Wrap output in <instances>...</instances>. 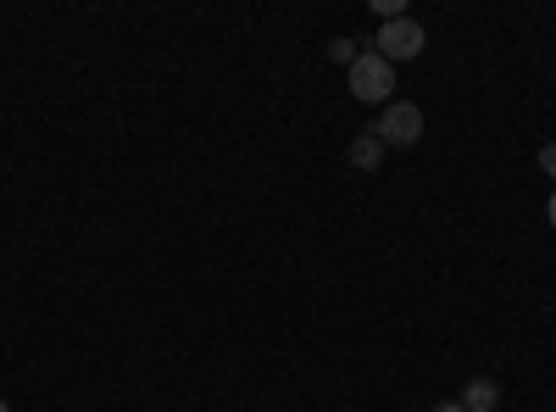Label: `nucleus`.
Returning a JSON list of instances; mask_svg holds the SVG:
<instances>
[{
	"label": "nucleus",
	"mask_w": 556,
	"mask_h": 412,
	"mask_svg": "<svg viewBox=\"0 0 556 412\" xmlns=\"http://www.w3.org/2000/svg\"><path fill=\"white\" fill-rule=\"evenodd\" d=\"M462 401H468V412H495V401H501V385H495V379H473L468 390H462Z\"/></svg>",
	"instance_id": "nucleus-5"
},
{
	"label": "nucleus",
	"mask_w": 556,
	"mask_h": 412,
	"mask_svg": "<svg viewBox=\"0 0 556 412\" xmlns=\"http://www.w3.org/2000/svg\"><path fill=\"white\" fill-rule=\"evenodd\" d=\"M540 167H545V173L556 178V146H545V151H540Z\"/></svg>",
	"instance_id": "nucleus-7"
},
{
	"label": "nucleus",
	"mask_w": 556,
	"mask_h": 412,
	"mask_svg": "<svg viewBox=\"0 0 556 412\" xmlns=\"http://www.w3.org/2000/svg\"><path fill=\"white\" fill-rule=\"evenodd\" d=\"M379 57L395 67V62H412V57H424V23H412V17H395L379 28Z\"/></svg>",
	"instance_id": "nucleus-2"
},
{
	"label": "nucleus",
	"mask_w": 556,
	"mask_h": 412,
	"mask_svg": "<svg viewBox=\"0 0 556 412\" xmlns=\"http://www.w3.org/2000/svg\"><path fill=\"white\" fill-rule=\"evenodd\" d=\"M374 134L384 146H417V140H424V112H417L412 101H390Z\"/></svg>",
	"instance_id": "nucleus-3"
},
{
	"label": "nucleus",
	"mask_w": 556,
	"mask_h": 412,
	"mask_svg": "<svg viewBox=\"0 0 556 412\" xmlns=\"http://www.w3.org/2000/svg\"><path fill=\"white\" fill-rule=\"evenodd\" d=\"M434 412H468V407H456V401H445V407H434Z\"/></svg>",
	"instance_id": "nucleus-8"
},
{
	"label": "nucleus",
	"mask_w": 556,
	"mask_h": 412,
	"mask_svg": "<svg viewBox=\"0 0 556 412\" xmlns=\"http://www.w3.org/2000/svg\"><path fill=\"white\" fill-rule=\"evenodd\" d=\"M390 89H395V67L379 51H367V57L351 62V96L356 101H390Z\"/></svg>",
	"instance_id": "nucleus-1"
},
{
	"label": "nucleus",
	"mask_w": 556,
	"mask_h": 412,
	"mask_svg": "<svg viewBox=\"0 0 556 412\" xmlns=\"http://www.w3.org/2000/svg\"><path fill=\"white\" fill-rule=\"evenodd\" d=\"M0 412H12V407H7V401H0Z\"/></svg>",
	"instance_id": "nucleus-10"
},
{
	"label": "nucleus",
	"mask_w": 556,
	"mask_h": 412,
	"mask_svg": "<svg viewBox=\"0 0 556 412\" xmlns=\"http://www.w3.org/2000/svg\"><path fill=\"white\" fill-rule=\"evenodd\" d=\"M351 162L374 173L384 162V140H379V134H356V140H351Z\"/></svg>",
	"instance_id": "nucleus-4"
},
{
	"label": "nucleus",
	"mask_w": 556,
	"mask_h": 412,
	"mask_svg": "<svg viewBox=\"0 0 556 412\" xmlns=\"http://www.w3.org/2000/svg\"><path fill=\"white\" fill-rule=\"evenodd\" d=\"M551 228H556V190H551Z\"/></svg>",
	"instance_id": "nucleus-9"
},
{
	"label": "nucleus",
	"mask_w": 556,
	"mask_h": 412,
	"mask_svg": "<svg viewBox=\"0 0 556 412\" xmlns=\"http://www.w3.org/2000/svg\"><path fill=\"white\" fill-rule=\"evenodd\" d=\"M329 57L351 67V62H356V45H351V39H334V45H329Z\"/></svg>",
	"instance_id": "nucleus-6"
}]
</instances>
